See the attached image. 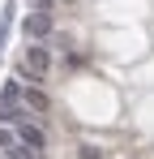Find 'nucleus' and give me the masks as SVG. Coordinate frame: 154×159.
Here are the masks:
<instances>
[{
    "label": "nucleus",
    "mask_w": 154,
    "mask_h": 159,
    "mask_svg": "<svg viewBox=\"0 0 154 159\" xmlns=\"http://www.w3.org/2000/svg\"><path fill=\"white\" fill-rule=\"evenodd\" d=\"M13 142H17L13 133H9V129H0V151H4V146H13Z\"/></svg>",
    "instance_id": "obj_8"
},
{
    "label": "nucleus",
    "mask_w": 154,
    "mask_h": 159,
    "mask_svg": "<svg viewBox=\"0 0 154 159\" xmlns=\"http://www.w3.org/2000/svg\"><path fill=\"white\" fill-rule=\"evenodd\" d=\"M9 26H13V4L4 9V17H0V52H4V39H9Z\"/></svg>",
    "instance_id": "obj_6"
},
{
    "label": "nucleus",
    "mask_w": 154,
    "mask_h": 159,
    "mask_svg": "<svg viewBox=\"0 0 154 159\" xmlns=\"http://www.w3.org/2000/svg\"><path fill=\"white\" fill-rule=\"evenodd\" d=\"M30 4H34V9H43V13L51 9V0H30Z\"/></svg>",
    "instance_id": "obj_9"
},
{
    "label": "nucleus",
    "mask_w": 154,
    "mask_h": 159,
    "mask_svg": "<svg viewBox=\"0 0 154 159\" xmlns=\"http://www.w3.org/2000/svg\"><path fill=\"white\" fill-rule=\"evenodd\" d=\"M17 99H22V86L17 82H4L0 86V107H17Z\"/></svg>",
    "instance_id": "obj_5"
},
{
    "label": "nucleus",
    "mask_w": 154,
    "mask_h": 159,
    "mask_svg": "<svg viewBox=\"0 0 154 159\" xmlns=\"http://www.w3.org/2000/svg\"><path fill=\"white\" fill-rule=\"evenodd\" d=\"M22 99H26V107H30V112H47V95H43L39 86H26Z\"/></svg>",
    "instance_id": "obj_4"
},
{
    "label": "nucleus",
    "mask_w": 154,
    "mask_h": 159,
    "mask_svg": "<svg viewBox=\"0 0 154 159\" xmlns=\"http://www.w3.org/2000/svg\"><path fill=\"white\" fill-rule=\"evenodd\" d=\"M26 69H30V82H39V78H43V73L51 69V56H47V48L30 43V48H26Z\"/></svg>",
    "instance_id": "obj_2"
},
{
    "label": "nucleus",
    "mask_w": 154,
    "mask_h": 159,
    "mask_svg": "<svg viewBox=\"0 0 154 159\" xmlns=\"http://www.w3.org/2000/svg\"><path fill=\"white\" fill-rule=\"evenodd\" d=\"M22 30H26V43H43V39L51 34V17L43 13V9H34V13H26Z\"/></svg>",
    "instance_id": "obj_1"
},
{
    "label": "nucleus",
    "mask_w": 154,
    "mask_h": 159,
    "mask_svg": "<svg viewBox=\"0 0 154 159\" xmlns=\"http://www.w3.org/2000/svg\"><path fill=\"white\" fill-rule=\"evenodd\" d=\"M13 138H17L22 146H30V151H43V142H47L43 129H34V125H26V120H17V133H13Z\"/></svg>",
    "instance_id": "obj_3"
},
{
    "label": "nucleus",
    "mask_w": 154,
    "mask_h": 159,
    "mask_svg": "<svg viewBox=\"0 0 154 159\" xmlns=\"http://www.w3.org/2000/svg\"><path fill=\"white\" fill-rule=\"evenodd\" d=\"M9 151V159H34V151L30 146H22V142H13V146H4Z\"/></svg>",
    "instance_id": "obj_7"
}]
</instances>
